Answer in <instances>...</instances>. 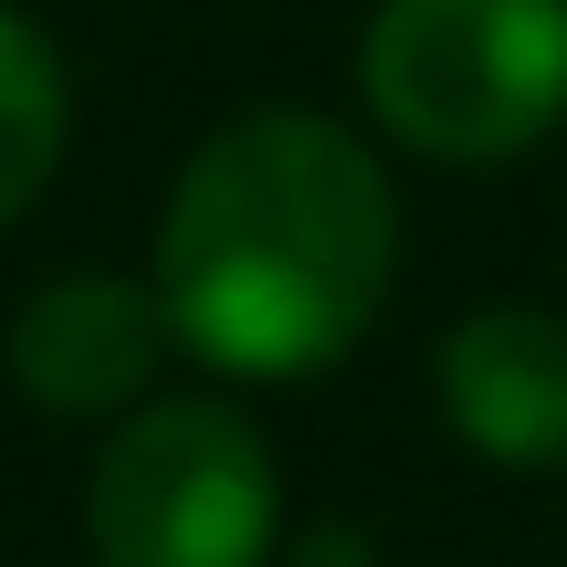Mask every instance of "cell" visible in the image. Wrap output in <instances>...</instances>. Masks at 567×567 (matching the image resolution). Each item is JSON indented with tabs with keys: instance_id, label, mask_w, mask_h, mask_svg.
I'll use <instances>...</instances> for the list:
<instances>
[{
	"instance_id": "cell-1",
	"label": "cell",
	"mask_w": 567,
	"mask_h": 567,
	"mask_svg": "<svg viewBox=\"0 0 567 567\" xmlns=\"http://www.w3.org/2000/svg\"><path fill=\"white\" fill-rule=\"evenodd\" d=\"M400 274V200L358 126L316 105H252L189 147L158 210L168 347L221 379H326L379 326Z\"/></svg>"
},
{
	"instance_id": "cell-2",
	"label": "cell",
	"mask_w": 567,
	"mask_h": 567,
	"mask_svg": "<svg viewBox=\"0 0 567 567\" xmlns=\"http://www.w3.org/2000/svg\"><path fill=\"white\" fill-rule=\"evenodd\" d=\"M358 95L410 158L505 168L567 126V0H379Z\"/></svg>"
},
{
	"instance_id": "cell-3",
	"label": "cell",
	"mask_w": 567,
	"mask_h": 567,
	"mask_svg": "<svg viewBox=\"0 0 567 567\" xmlns=\"http://www.w3.org/2000/svg\"><path fill=\"white\" fill-rule=\"evenodd\" d=\"M95 567H264L284 536V473L231 400H137L84 494Z\"/></svg>"
},
{
	"instance_id": "cell-4",
	"label": "cell",
	"mask_w": 567,
	"mask_h": 567,
	"mask_svg": "<svg viewBox=\"0 0 567 567\" xmlns=\"http://www.w3.org/2000/svg\"><path fill=\"white\" fill-rule=\"evenodd\" d=\"M442 421L494 473H567V316L557 305H473L431 358Z\"/></svg>"
},
{
	"instance_id": "cell-5",
	"label": "cell",
	"mask_w": 567,
	"mask_h": 567,
	"mask_svg": "<svg viewBox=\"0 0 567 567\" xmlns=\"http://www.w3.org/2000/svg\"><path fill=\"white\" fill-rule=\"evenodd\" d=\"M168 358V316L137 274H53L11 316V389L53 421L137 410Z\"/></svg>"
},
{
	"instance_id": "cell-6",
	"label": "cell",
	"mask_w": 567,
	"mask_h": 567,
	"mask_svg": "<svg viewBox=\"0 0 567 567\" xmlns=\"http://www.w3.org/2000/svg\"><path fill=\"white\" fill-rule=\"evenodd\" d=\"M63 137H74V84H63V53L32 11L0 0V231L53 189Z\"/></svg>"
}]
</instances>
